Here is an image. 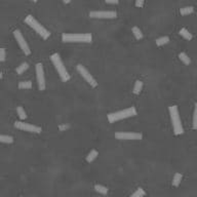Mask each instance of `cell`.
Masks as SVG:
<instances>
[{
    "instance_id": "obj_1",
    "label": "cell",
    "mask_w": 197,
    "mask_h": 197,
    "mask_svg": "<svg viewBox=\"0 0 197 197\" xmlns=\"http://www.w3.org/2000/svg\"><path fill=\"white\" fill-rule=\"evenodd\" d=\"M169 112L171 115V125H172V131L176 136H180L184 134V128H183V124L181 122L180 114H179L178 106L176 105H171L169 107Z\"/></svg>"
},
{
    "instance_id": "obj_2",
    "label": "cell",
    "mask_w": 197,
    "mask_h": 197,
    "mask_svg": "<svg viewBox=\"0 0 197 197\" xmlns=\"http://www.w3.org/2000/svg\"><path fill=\"white\" fill-rule=\"evenodd\" d=\"M136 115V110L135 107H129V108L123 109V110L120 111H116V112H112V113H109L107 115V119L110 123L116 122L118 120H122V119H126V118L133 117V116Z\"/></svg>"
},
{
    "instance_id": "obj_3",
    "label": "cell",
    "mask_w": 197,
    "mask_h": 197,
    "mask_svg": "<svg viewBox=\"0 0 197 197\" xmlns=\"http://www.w3.org/2000/svg\"><path fill=\"white\" fill-rule=\"evenodd\" d=\"M64 42H84L89 43L93 41V35L90 33H64L62 34Z\"/></svg>"
},
{
    "instance_id": "obj_4",
    "label": "cell",
    "mask_w": 197,
    "mask_h": 197,
    "mask_svg": "<svg viewBox=\"0 0 197 197\" xmlns=\"http://www.w3.org/2000/svg\"><path fill=\"white\" fill-rule=\"evenodd\" d=\"M50 60H51V62H53V66H55L58 74H59L60 78L65 82L69 81V80H70V75H69L66 67H65L64 64H63L61 57H60L59 53H53V55H50Z\"/></svg>"
},
{
    "instance_id": "obj_5",
    "label": "cell",
    "mask_w": 197,
    "mask_h": 197,
    "mask_svg": "<svg viewBox=\"0 0 197 197\" xmlns=\"http://www.w3.org/2000/svg\"><path fill=\"white\" fill-rule=\"evenodd\" d=\"M25 22H26V24L29 25V26H30L31 28L35 31V32L38 33V35H40V36L43 38V39H47V38L50 36V33H49L48 31L46 30V29L44 28V27L42 26V25L40 24L32 15H27V17L25 18Z\"/></svg>"
},
{
    "instance_id": "obj_6",
    "label": "cell",
    "mask_w": 197,
    "mask_h": 197,
    "mask_svg": "<svg viewBox=\"0 0 197 197\" xmlns=\"http://www.w3.org/2000/svg\"><path fill=\"white\" fill-rule=\"evenodd\" d=\"M76 69H77L78 73L81 75V77L85 80L89 85L93 86V87H97L98 86V82L96 81V79L93 78V76L88 72V70H87L85 67L82 66L81 64H78L77 66H76Z\"/></svg>"
},
{
    "instance_id": "obj_7",
    "label": "cell",
    "mask_w": 197,
    "mask_h": 197,
    "mask_svg": "<svg viewBox=\"0 0 197 197\" xmlns=\"http://www.w3.org/2000/svg\"><path fill=\"white\" fill-rule=\"evenodd\" d=\"M91 19H115L117 12L115 10H93L89 12Z\"/></svg>"
},
{
    "instance_id": "obj_8",
    "label": "cell",
    "mask_w": 197,
    "mask_h": 197,
    "mask_svg": "<svg viewBox=\"0 0 197 197\" xmlns=\"http://www.w3.org/2000/svg\"><path fill=\"white\" fill-rule=\"evenodd\" d=\"M13 36H15V40H17V42H18V44L20 45V47H21V49L23 50V53H25V55H30V53H31L30 47H29L28 43H27V41L25 40L23 34H22L21 31H20L19 29H17V30L13 31Z\"/></svg>"
},
{
    "instance_id": "obj_9",
    "label": "cell",
    "mask_w": 197,
    "mask_h": 197,
    "mask_svg": "<svg viewBox=\"0 0 197 197\" xmlns=\"http://www.w3.org/2000/svg\"><path fill=\"white\" fill-rule=\"evenodd\" d=\"M15 127L21 129V131H29V133H34V134H40L41 133V127L37 126L34 124H30V123H26L24 121H15Z\"/></svg>"
},
{
    "instance_id": "obj_10",
    "label": "cell",
    "mask_w": 197,
    "mask_h": 197,
    "mask_svg": "<svg viewBox=\"0 0 197 197\" xmlns=\"http://www.w3.org/2000/svg\"><path fill=\"white\" fill-rule=\"evenodd\" d=\"M35 70H36V78L39 90H44L45 89V77H44L43 65L41 63H37L35 65Z\"/></svg>"
},
{
    "instance_id": "obj_11",
    "label": "cell",
    "mask_w": 197,
    "mask_h": 197,
    "mask_svg": "<svg viewBox=\"0 0 197 197\" xmlns=\"http://www.w3.org/2000/svg\"><path fill=\"white\" fill-rule=\"evenodd\" d=\"M114 136L118 140H142L143 138L141 133H134V131H117Z\"/></svg>"
},
{
    "instance_id": "obj_12",
    "label": "cell",
    "mask_w": 197,
    "mask_h": 197,
    "mask_svg": "<svg viewBox=\"0 0 197 197\" xmlns=\"http://www.w3.org/2000/svg\"><path fill=\"white\" fill-rule=\"evenodd\" d=\"M182 174L181 172H176L174 176V178H172V186H174V187H178L179 185H180L181 181H182Z\"/></svg>"
},
{
    "instance_id": "obj_13",
    "label": "cell",
    "mask_w": 197,
    "mask_h": 197,
    "mask_svg": "<svg viewBox=\"0 0 197 197\" xmlns=\"http://www.w3.org/2000/svg\"><path fill=\"white\" fill-rule=\"evenodd\" d=\"M28 68H29L28 63H26V62L21 63V64L15 68V72H17V74H22V73H24Z\"/></svg>"
},
{
    "instance_id": "obj_14",
    "label": "cell",
    "mask_w": 197,
    "mask_h": 197,
    "mask_svg": "<svg viewBox=\"0 0 197 197\" xmlns=\"http://www.w3.org/2000/svg\"><path fill=\"white\" fill-rule=\"evenodd\" d=\"M97 156H98V151L96 149H93V150H90V152H89L88 154H87V156H86V161L87 162H93V160L97 158Z\"/></svg>"
},
{
    "instance_id": "obj_15",
    "label": "cell",
    "mask_w": 197,
    "mask_h": 197,
    "mask_svg": "<svg viewBox=\"0 0 197 197\" xmlns=\"http://www.w3.org/2000/svg\"><path fill=\"white\" fill-rule=\"evenodd\" d=\"M156 42V45L157 46H161V45H164V44L169 43V36H161L159 38L155 40Z\"/></svg>"
},
{
    "instance_id": "obj_16",
    "label": "cell",
    "mask_w": 197,
    "mask_h": 197,
    "mask_svg": "<svg viewBox=\"0 0 197 197\" xmlns=\"http://www.w3.org/2000/svg\"><path fill=\"white\" fill-rule=\"evenodd\" d=\"M95 190L98 192V193L103 194V195H106V194L108 193V191H109L108 188L105 187V186H103V185H100V184L95 185Z\"/></svg>"
},
{
    "instance_id": "obj_17",
    "label": "cell",
    "mask_w": 197,
    "mask_h": 197,
    "mask_svg": "<svg viewBox=\"0 0 197 197\" xmlns=\"http://www.w3.org/2000/svg\"><path fill=\"white\" fill-rule=\"evenodd\" d=\"M142 88H143V82L141 81V80H136L135 86H134L133 93H135V95H139V93H141V90H142Z\"/></svg>"
},
{
    "instance_id": "obj_18",
    "label": "cell",
    "mask_w": 197,
    "mask_h": 197,
    "mask_svg": "<svg viewBox=\"0 0 197 197\" xmlns=\"http://www.w3.org/2000/svg\"><path fill=\"white\" fill-rule=\"evenodd\" d=\"M179 33H180L181 36L184 37L185 39H187V40H191L192 38H193V36H192V34H191V33H190L189 31H188L186 28H182V29H181V30H180V32H179Z\"/></svg>"
},
{
    "instance_id": "obj_19",
    "label": "cell",
    "mask_w": 197,
    "mask_h": 197,
    "mask_svg": "<svg viewBox=\"0 0 197 197\" xmlns=\"http://www.w3.org/2000/svg\"><path fill=\"white\" fill-rule=\"evenodd\" d=\"M179 58H180V60L183 63H184L185 65H190V64H191V59L188 57V55L186 53H179Z\"/></svg>"
},
{
    "instance_id": "obj_20",
    "label": "cell",
    "mask_w": 197,
    "mask_h": 197,
    "mask_svg": "<svg viewBox=\"0 0 197 197\" xmlns=\"http://www.w3.org/2000/svg\"><path fill=\"white\" fill-rule=\"evenodd\" d=\"M131 31H133V33H134V35H135L136 39L140 40V39H142V38H143V33H142V31L140 30V28H139V27H136V26L133 27Z\"/></svg>"
},
{
    "instance_id": "obj_21",
    "label": "cell",
    "mask_w": 197,
    "mask_h": 197,
    "mask_svg": "<svg viewBox=\"0 0 197 197\" xmlns=\"http://www.w3.org/2000/svg\"><path fill=\"white\" fill-rule=\"evenodd\" d=\"M19 88H32V81L30 80H26V81H20L19 82Z\"/></svg>"
},
{
    "instance_id": "obj_22",
    "label": "cell",
    "mask_w": 197,
    "mask_h": 197,
    "mask_svg": "<svg viewBox=\"0 0 197 197\" xmlns=\"http://www.w3.org/2000/svg\"><path fill=\"white\" fill-rule=\"evenodd\" d=\"M194 12V7L193 6H185V7H182L180 9V13L183 15H189V13H192Z\"/></svg>"
},
{
    "instance_id": "obj_23",
    "label": "cell",
    "mask_w": 197,
    "mask_h": 197,
    "mask_svg": "<svg viewBox=\"0 0 197 197\" xmlns=\"http://www.w3.org/2000/svg\"><path fill=\"white\" fill-rule=\"evenodd\" d=\"M0 141L2 143H6V144H12V143H13V138L12 136L1 135L0 136Z\"/></svg>"
},
{
    "instance_id": "obj_24",
    "label": "cell",
    "mask_w": 197,
    "mask_h": 197,
    "mask_svg": "<svg viewBox=\"0 0 197 197\" xmlns=\"http://www.w3.org/2000/svg\"><path fill=\"white\" fill-rule=\"evenodd\" d=\"M145 194H146V192H145V190L143 188H138L129 197H143Z\"/></svg>"
},
{
    "instance_id": "obj_25",
    "label": "cell",
    "mask_w": 197,
    "mask_h": 197,
    "mask_svg": "<svg viewBox=\"0 0 197 197\" xmlns=\"http://www.w3.org/2000/svg\"><path fill=\"white\" fill-rule=\"evenodd\" d=\"M17 113H18L19 117L21 118L22 120H24V119H26V118H27V114H26V112H25L24 108L22 106H19L17 108Z\"/></svg>"
},
{
    "instance_id": "obj_26",
    "label": "cell",
    "mask_w": 197,
    "mask_h": 197,
    "mask_svg": "<svg viewBox=\"0 0 197 197\" xmlns=\"http://www.w3.org/2000/svg\"><path fill=\"white\" fill-rule=\"evenodd\" d=\"M193 128L197 131V102L194 105V112H193Z\"/></svg>"
},
{
    "instance_id": "obj_27",
    "label": "cell",
    "mask_w": 197,
    "mask_h": 197,
    "mask_svg": "<svg viewBox=\"0 0 197 197\" xmlns=\"http://www.w3.org/2000/svg\"><path fill=\"white\" fill-rule=\"evenodd\" d=\"M0 61L1 62L5 61V49L4 48L0 49Z\"/></svg>"
},
{
    "instance_id": "obj_28",
    "label": "cell",
    "mask_w": 197,
    "mask_h": 197,
    "mask_svg": "<svg viewBox=\"0 0 197 197\" xmlns=\"http://www.w3.org/2000/svg\"><path fill=\"white\" fill-rule=\"evenodd\" d=\"M144 5V0H136V6L138 7H142Z\"/></svg>"
},
{
    "instance_id": "obj_29",
    "label": "cell",
    "mask_w": 197,
    "mask_h": 197,
    "mask_svg": "<svg viewBox=\"0 0 197 197\" xmlns=\"http://www.w3.org/2000/svg\"><path fill=\"white\" fill-rule=\"evenodd\" d=\"M105 2H106L107 4H118L119 3L118 0H106Z\"/></svg>"
},
{
    "instance_id": "obj_30",
    "label": "cell",
    "mask_w": 197,
    "mask_h": 197,
    "mask_svg": "<svg viewBox=\"0 0 197 197\" xmlns=\"http://www.w3.org/2000/svg\"><path fill=\"white\" fill-rule=\"evenodd\" d=\"M59 128L61 129V131H64V129L69 128V125L68 124H62V125H60L59 126Z\"/></svg>"
},
{
    "instance_id": "obj_31",
    "label": "cell",
    "mask_w": 197,
    "mask_h": 197,
    "mask_svg": "<svg viewBox=\"0 0 197 197\" xmlns=\"http://www.w3.org/2000/svg\"><path fill=\"white\" fill-rule=\"evenodd\" d=\"M65 3H70V0H64Z\"/></svg>"
}]
</instances>
